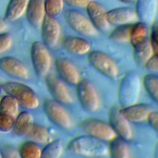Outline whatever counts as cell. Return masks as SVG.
Here are the masks:
<instances>
[{
  "label": "cell",
  "mask_w": 158,
  "mask_h": 158,
  "mask_svg": "<svg viewBox=\"0 0 158 158\" xmlns=\"http://www.w3.org/2000/svg\"><path fill=\"white\" fill-rule=\"evenodd\" d=\"M1 157H2V154H1V152H0V158H1Z\"/></svg>",
  "instance_id": "43"
},
{
  "label": "cell",
  "mask_w": 158,
  "mask_h": 158,
  "mask_svg": "<svg viewBox=\"0 0 158 158\" xmlns=\"http://www.w3.org/2000/svg\"><path fill=\"white\" fill-rule=\"evenodd\" d=\"M0 69L7 74L18 78L27 80L30 77L28 68L20 60L14 57H1Z\"/></svg>",
  "instance_id": "14"
},
{
  "label": "cell",
  "mask_w": 158,
  "mask_h": 158,
  "mask_svg": "<svg viewBox=\"0 0 158 158\" xmlns=\"http://www.w3.org/2000/svg\"><path fill=\"white\" fill-rule=\"evenodd\" d=\"M67 148L75 154L86 157H101L108 152V148L102 140L88 134L73 138Z\"/></svg>",
  "instance_id": "1"
},
{
  "label": "cell",
  "mask_w": 158,
  "mask_h": 158,
  "mask_svg": "<svg viewBox=\"0 0 158 158\" xmlns=\"http://www.w3.org/2000/svg\"><path fill=\"white\" fill-rule=\"evenodd\" d=\"M7 28V23L6 21L0 17V33L3 31Z\"/></svg>",
  "instance_id": "40"
},
{
  "label": "cell",
  "mask_w": 158,
  "mask_h": 158,
  "mask_svg": "<svg viewBox=\"0 0 158 158\" xmlns=\"http://www.w3.org/2000/svg\"><path fill=\"white\" fill-rule=\"evenodd\" d=\"M68 25L75 32L85 36H93L97 34V30L89 19L81 12L74 9H67L64 14Z\"/></svg>",
  "instance_id": "4"
},
{
  "label": "cell",
  "mask_w": 158,
  "mask_h": 158,
  "mask_svg": "<svg viewBox=\"0 0 158 158\" xmlns=\"http://www.w3.org/2000/svg\"><path fill=\"white\" fill-rule=\"evenodd\" d=\"M109 123L118 136L123 139L129 140L132 138L131 128L129 121L120 113V109L112 107L108 114Z\"/></svg>",
  "instance_id": "10"
},
{
  "label": "cell",
  "mask_w": 158,
  "mask_h": 158,
  "mask_svg": "<svg viewBox=\"0 0 158 158\" xmlns=\"http://www.w3.org/2000/svg\"><path fill=\"white\" fill-rule=\"evenodd\" d=\"M121 2H125V3H131V2H133L134 1H135L136 0H118Z\"/></svg>",
  "instance_id": "42"
},
{
  "label": "cell",
  "mask_w": 158,
  "mask_h": 158,
  "mask_svg": "<svg viewBox=\"0 0 158 158\" xmlns=\"http://www.w3.org/2000/svg\"><path fill=\"white\" fill-rule=\"evenodd\" d=\"M19 153L22 158H40L41 150L39 146L31 140L24 142L20 146Z\"/></svg>",
  "instance_id": "28"
},
{
  "label": "cell",
  "mask_w": 158,
  "mask_h": 158,
  "mask_svg": "<svg viewBox=\"0 0 158 158\" xmlns=\"http://www.w3.org/2000/svg\"><path fill=\"white\" fill-rule=\"evenodd\" d=\"M108 152L113 158H127L128 157V149L123 138L115 136L110 140Z\"/></svg>",
  "instance_id": "24"
},
{
  "label": "cell",
  "mask_w": 158,
  "mask_h": 158,
  "mask_svg": "<svg viewBox=\"0 0 158 158\" xmlns=\"http://www.w3.org/2000/svg\"><path fill=\"white\" fill-rule=\"evenodd\" d=\"M1 154L2 157L7 158H15L20 157L19 152L10 147H5L3 148L1 151Z\"/></svg>",
  "instance_id": "38"
},
{
  "label": "cell",
  "mask_w": 158,
  "mask_h": 158,
  "mask_svg": "<svg viewBox=\"0 0 158 158\" xmlns=\"http://www.w3.org/2000/svg\"><path fill=\"white\" fill-rule=\"evenodd\" d=\"M151 111V110L148 105L141 103L137 104L136 102L120 109V113L129 122L136 123L147 120Z\"/></svg>",
  "instance_id": "18"
},
{
  "label": "cell",
  "mask_w": 158,
  "mask_h": 158,
  "mask_svg": "<svg viewBox=\"0 0 158 158\" xmlns=\"http://www.w3.org/2000/svg\"><path fill=\"white\" fill-rule=\"evenodd\" d=\"M41 36L44 44L49 48L56 46L60 38V25L55 17L45 15L41 25Z\"/></svg>",
  "instance_id": "12"
},
{
  "label": "cell",
  "mask_w": 158,
  "mask_h": 158,
  "mask_svg": "<svg viewBox=\"0 0 158 158\" xmlns=\"http://www.w3.org/2000/svg\"><path fill=\"white\" fill-rule=\"evenodd\" d=\"M0 101H1V98H0Z\"/></svg>",
  "instance_id": "44"
},
{
  "label": "cell",
  "mask_w": 158,
  "mask_h": 158,
  "mask_svg": "<svg viewBox=\"0 0 158 158\" xmlns=\"http://www.w3.org/2000/svg\"><path fill=\"white\" fill-rule=\"evenodd\" d=\"M45 14L44 0H29L25 14L27 20L32 26L40 27Z\"/></svg>",
  "instance_id": "19"
},
{
  "label": "cell",
  "mask_w": 158,
  "mask_h": 158,
  "mask_svg": "<svg viewBox=\"0 0 158 158\" xmlns=\"http://www.w3.org/2000/svg\"><path fill=\"white\" fill-rule=\"evenodd\" d=\"M12 44V38L9 33H0V54L7 51Z\"/></svg>",
  "instance_id": "35"
},
{
  "label": "cell",
  "mask_w": 158,
  "mask_h": 158,
  "mask_svg": "<svg viewBox=\"0 0 158 158\" xmlns=\"http://www.w3.org/2000/svg\"><path fill=\"white\" fill-rule=\"evenodd\" d=\"M46 83L48 91L54 100L64 104L72 102V97L64 82L53 74H49L46 77Z\"/></svg>",
  "instance_id": "11"
},
{
  "label": "cell",
  "mask_w": 158,
  "mask_h": 158,
  "mask_svg": "<svg viewBox=\"0 0 158 158\" xmlns=\"http://www.w3.org/2000/svg\"><path fill=\"white\" fill-rule=\"evenodd\" d=\"M32 141L41 144L51 141V135L48 130L42 125L34 123L30 132L27 135Z\"/></svg>",
  "instance_id": "27"
},
{
  "label": "cell",
  "mask_w": 158,
  "mask_h": 158,
  "mask_svg": "<svg viewBox=\"0 0 158 158\" xmlns=\"http://www.w3.org/2000/svg\"><path fill=\"white\" fill-rule=\"evenodd\" d=\"M63 151L62 142L60 139H55L50 141L41 150L42 158H58L59 157Z\"/></svg>",
  "instance_id": "30"
},
{
  "label": "cell",
  "mask_w": 158,
  "mask_h": 158,
  "mask_svg": "<svg viewBox=\"0 0 158 158\" xmlns=\"http://www.w3.org/2000/svg\"><path fill=\"white\" fill-rule=\"evenodd\" d=\"M55 67L60 78L70 85H77L80 81L78 72L75 65L69 59L58 57L55 60Z\"/></svg>",
  "instance_id": "15"
},
{
  "label": "cell",
  "mask_w": 158,
  "mask_h": 158,
  "mask_svg": "<svg viewBox=\"0 0 158 158\" xmlns=\"http://www.w3.org/2000/svg\"><path fill=\"white\" fill-rule=\"evenodd\" d=\"M140 80L137 73L130 70L122 78L118 88V100L122 107L136 102L140 92Z\"/></svg>",
  "instance_id": "2"
},
{
  "label": "cell",
  "mask_w": 158,
  "mask_h": 158,
  "mask_svg": "<svg viewBox=\"0 0 158 158\" xmlns=\"http://www.w3.org/2000/svg\"><path fill=\"white\" fill-rule=\"evenodd\" d=\"M147 120L150 126L158 132V112L151 110L148 116Z\"/></svg>",
  "instance_id": "37"
},
{
  "label": "cell",
  "mask_w": 158,
  "mask_h": 158,
  "mask_svg": "<svg viewBox=\"0 0 158 158\" xmlns=\"http://www.w3.org/2000/svg\"><path fill=\"white\" fill-rule=\"evenodd\" d=\"M133 59L138 66H144L153 54L150 39L133 46Z\"/></svg>",
  "instance_id": "22"
},
{
  "label": "cell",
  "mask_w": 158,
  "mask_h": 158,
  "mask_svg": "<svg viewBox=\"0 0 158 158\" xmlns=\"http://www.w3.org/2000/svg\"><path fill=\"white\" fill-rule=\"evenodd\" d=\"M137 18L135 10L129 7L112 9L106 12V19L109 24L119 25L130 23Z\"/></svg>",
  "instance_id": "17"
},
{
  "label": "cell",
  "mask_w": 158,
  "mask_h": 158,
  "mask_svg": "<svg viewBox=\"0 0 158 158\" xmlns=\"http://www.w3.org/2000/svg\"><path fill=\"white\" fill-rule=\"evenodd\" d=\"M43 109L48 118L57 127L64 130L72 127L69 114L60 102L54 99H46L43 104Z\"/></svg>",
  "instance_id": "7"
},
{
  "label": "cell",
  "mask_w": 158,
  "mask_h": 158,
  "mask_svg": "<svg viewBox=\"0 0 158 158\" xmlns=\"http://www.w3.org/2000/svg\"><path fill=\"white\" fill-rule=\"evenodd\" d=\"M151 26L150 42L152 48L153 53L158 52V20L154 22Z\"/></svg>",
  "instance_id": "34"
},
{
  "label": "cell",
  "mask_w": 158,
  "mask_h": 158,
  "mask_svg": "<svg viewBox=\"0 0 158 158\" xmlns=\"http://www.w3.org/2000/svg\"><path fill=\"white\" fill-rule=\"evenodd\" d=\"M132 26L131 23L117 25L109 35L110 40L118 43L130 41Z\"/></svg>",
  "instance_id": "26"
},
{
  "label": "cell",
  "mask_w": 158,
  "mask_h": 158,
  "mask_svg": "<svg viewBox=\"0 0 158 158\" xmlns=\"http://www.w3.org/2000/svg\"><path fill=\"white\" fill-rule=\"evenodd\" d=\"M89 19L97 30L106 32L109 29V23L106 19V11L101 4L91 0L86 7Z\"/></svg>",
  "instance_id": "13"
},
{
  "label": "cell",
  "mask_w": 158,
  "mask_h": 158,
  "mask_svg": "<svg viewBox=\"0 0 158 158\" xmlns=\"http://www.w3.org/2000/svg\"><path fill=\"white\" fill-rule=\"evenodd\" d=\"M33 124L34 120L32 115L28 111H22L15 120L13 130L18 136H27Z\"/></svg>",
  "instance_id": "21"
},
{
  "label": "cell",
  "mask_w": 158,
  "mask_h": 158,
  "mask_svg": "<svg viewBox=\"0 0 158 158\" xmlns=\"http://www.w3.org/2000/svg\"><path fill=\"white\" fill-rule=\"evenodd\" d=\"M29 0H9L5 12V18L14 21L21 17L26 12Z\"/></svg>",
  "instance_id": "23"
},
{
  "label": "cell",
  "mask_w": 158,
  "mask_h": 158,
  "mask_svg": "<svg viewBox=\"0 0 158 158\" xmlns=\"http://www.w3.org/2000/svg\"><path fill=\"white\" fill-rule=\"evenodd\" d=\"M81 128L86 134L102 141H110L116 136L109 123L98 118H90L83 120Z\"/></svg>",
  "instance_id": "9"
},
{
  "label": "cell",
  "mask_w": 158,
  "mask_h": 158,
  "mask_svg": "<svg viewBox=\"0 0 158 158\" xmlns=\"http://www.w3.org/2000/svg\"><path fill=\"white\" fill-rule=\"evenodd\" d=\"M2 88L7 94L14 97L19 105L25 109H35L40 104L39 99L35 91L25 84L9 81L3 83Z\"/></svg>",
  "instance_id": "3"
},
{
  "label": "cell",
  "mask_w": 158,
  "mask_h": 158,
  "mask_svg": "<svg viewBox=\"0 0 158 158\" xmlns=\"http://www.w3.org/2000/svg\"><path fill=\"white\" fill-rule=\"evenodd\" d=\"M62 46L65 50L76 55H83L88 53L91 48L88 41L77 36H67L64 38Z\"/></svg>",
  "instance_id": "20"
},
{
  "label": "cell",
  "mask_w": 158,
  "mask_h": 158,
  "mask_svg": "<svg viewBox=\"0 0 158 158\" xmlns=\"http://www.w3.org/2000/svg\"><path fill=\"white\" fill-rule=\"evenodd\" d=\"M15 118L10 115L0 113V131L8 133L12 130L15 123Z\"/></svg>",
  "instance_id": "33"
},
{
  "label": "cell",
  "mask_w": 158,
  "mask_h": 158,
  "mask_svg": "<svg viewBox=\"0 0 158 158\" xmlns=\"http://www.w3.org/2000/svg\"><path fill=\"white\" fill-rule=\"evenodd\" d=\"M157 0H136L135 12L137 18L147 25H151L156 15Z\"/></svg>",
  "instance_id": "16"
},
{
  "label": "cell",
  "mask_w": 158,
  "mask_h": 158,
  "mask_svg": "<svg viewBox=\"0 0 158 158\" xmlns=\"http://www.w3.org/2000/svg\"><path fill=\"white\" fill-rule=\"evenodd\" d=\"M149 39V29L147 24L142 22L133 24L130 40L132 46Z\"/></svg>",
  "instance_id": "25"
},
{
  "label": "cell",
  "mask_w": 158,
  "mask_h": 158,
  "mask_svg": "<svg viewBox=\"0 0 158 158\" xmlns=\"http://www.w3.org/2000/svg\"><path fill=\"white\" fill-rule=\"evenodd\" d=\"M88 60L96 70L108 78L115 79L118 74L116 63L107 54L99 51H92L88 54Z\"/></svg>",
  "instance_id": "6"
},
{
  "label": "cell",
  "mask_w": 158,
  "mask_h": 158,
  "mask_svg": "<svg viewBox=\"0 0 158 158\" xmlns=\"http://www.w3.org/2000/svg\"><path fill=\"white\" fill-rule=\"evenodd\" d=\"M77 96L81 106L87 111L95 112L99 107V99L93 85L88 80H80L77 84Z\"/></svg>",
  "instance_id": "5"
},
{
  "label": "cell",
  "mask_w": 158,
  "mask_h": 158,
  "mask_svg": "<svg viewBox=\"0 0 158 158\" xmlns=\"http://www.w3.org/2000/svg\"><path fill=\"white\" fill-rule=\"evenodd\" d=\"M46 14L53 17L59 15L64 7V0H44Z\"/></svg>",
  "instance_id": "32"
},
{
  "label": "cell",
  "mask_w": 158,
  "mask_h": 158,
  "mask_svg": "<svg viewBox=\"0 0 158 158\" xmlns=\"http://www.w3.org/2000/svg\"><path fill=\"white\" fill-rule=\"evenodd\" d=\"M31 57L33 67L37 75H46L51 65V57L44 44L35 41L31 46Z\"/></svg>",
  "instance_id": "8"
},
{
  "label": "cell",
  "mask_w": 158,
  "mask_h": 158,
  "mask_svg": "<svg viewBox=\"0 0 158 158\" xmlns=\"http://www.w3.org/2000/svg\"><path fill=\"white\" fill-rule=\"evenodd\" d=\"M144 66L150 72H158V52L153 53Z\"/></svg>",
  "instance_id": "36"
},
{
  "label": "cell",
  "mask_w": 158,
  "mask_h": 158,
  "mask_svg": "<svg viewBox=\"0 0 158 158\" xmlns=\"http://www.w3.org/2000/svg\"><path fill=\"white\" fill-rule=\"evenodd\" d=\"M91 0H64L67 4L75 7H86Z\"/></svg>",
  "instance_id": "39"
},
{
  "label": "cell",
  "mask_w": 158,
  "mask_h": 158,
  "mask_svg": "<svg viewBox=\"0 0 158 158\" xmlns=\"http://www.w3.org/2000/svg\"><path fill=\"white\" fill-rule=\"evenodd\" d=\"M143 85L150 97L158 104V77L152 74L145 75Z\"/></svg>",
  "instance_id": "31"
},
{
  "label": "cell",
  "mask_w": 158,
  "mask_h": 158,
  "mask_svg": "<svg viewBox=\"0 0 158 158\" xmlns=\"http://www.w3.org/2000/svg\"><path fill=\"white\" fill-rule=\"evenodd\" d=\"M154 156L158 158V142L156 143V144L155 146V148H154Z\"/></svg>",
  "instance_id": "41"
},
{
  "label": "cell",
  "mask_w": 158,
  "mask_h": 158,
  "mask_svg": "<svg viewBox=\"0 0 158 158\" xmlns=\"http://www.w3.org/2000/svg\"><path fill=\"white\" fill-rule=\"evenodd\" d=\"M19 104L10 95H6L1 99L0 113H4L16 117L19 112Z\"/></svg>",
  "instance_id": "29"
}]
</instances>
